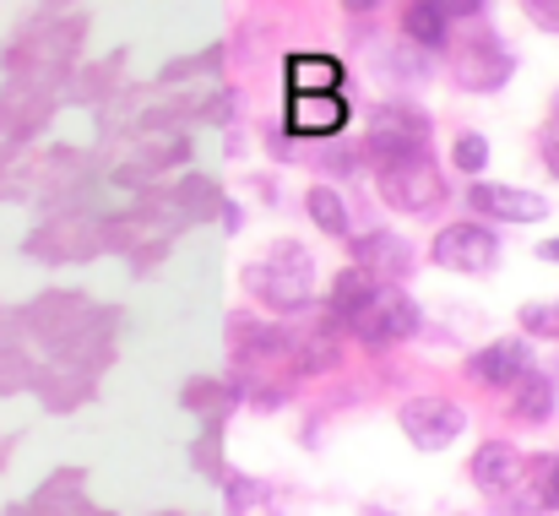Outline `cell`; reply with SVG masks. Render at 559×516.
<instances>
[{
    "label": "cell",
    "mask_w": 559,
    "mask_h": 516,
    "mask_svg": "<svg viewBox=\"0 0 559 516\" xmlns=\"http://www.w3.org/2000/svg\"><path fill=\"white\" fill-rule=\"evenodd\" d=\"M385 196L407 212H429L445 201V179L429 164H407V169H385Z\"/></svg>",
    "instance_id": "obj_10"
},
{
    "label": "cell",
    "mask_w": 559,
    "mask_h": 516,
    "mask_svg": "<svg viewBox=\"0 0 559 516\" xmlns=\"http://www.w3.org/2000/svg\"><path fill=\"white\" fill-rule=\"evenodd\" d=\"M451 5L445 0H413V5H402V33L424 49V55H440L445 44H451Z\"/></svg>",
    "instance_id": "obj_11"
},
{
    "label": "cell",
    "mask_w": 559,
    "mask_h": 516,
    "mask_svg": "<svg viewBox=\"0 0 559 516\" xmlns=\"http://www.w3.org/2000/svg\"><path fill=\"white\" fill-rule=\"evenodd\" d=\"M283 120L294 137H337L348 120V98L343 93H299V98H288Z\"/></svg>",
    "instance_id": "obj_8"
},
{
    "label": "cell",
    "mask_w": 559,
    "mask_h": 516,
    "mask_svg": "<svg viewBox=\"0 0 559 516\" xmlns=\"http://www.w3.org/2000/svg\"><path fill=\"white\" fill-rule=\"evenodd\" d=\"M451 164L462 174H484L489 169V137L484 131H456V142H451Z\"/></svg>",
    "instance_id": "obj_17"
},
{
    "label": "cell",
    "mask_w": 559,
    "mask_h": 516,
    "mask_svg": "<svg viewBox=\"0 0 559 516\" xmlns=\"http://www.w3.org/2000/svg\"><path fill=\"white\" fill-rule=\"evenodd\" d=\"M283 77H288V98H299V93H343V66L332 55H288Z\"/></svg>",
    "instance_id": "obj_12"
},
{
    "label": "cell",
    "mask_w": 559,
    "mask_h": 516,
    "mask_svg": "<svg viewBox=\"0 0 559 516\" xmlns=\"http://www.w3.org/2000/svg\"><path fill=\"white\" fill-rule=\"evenodd\" d=\"M374 300H380V283H374L365 267H348V272H343V278L332 283V310H337V316H343L348 327H354V321H359V316L370 310Z\"/></svg>",
    "instance_id": "obj_14"
},
{
    "label": "cell",
    "mask_w": 559,
    "mask_h": 516,
    "mask_svg": "<svg viewBox=\"0 0 559 516\" xmlns=\"http://www.w3.org/2000/svg\"><path fill=\"white\" fill-rule=\"evenodd\" d=\"M527 22H538L544 33H559V0H533L527 5Z\"/></svg>",
    "instance_id": "obj_20"
},
{
    "label": "cell",
    "mask_w": 559,
    "mask_h": 516,
    "mask_svg": "<svg viewBox=\"0 0 559 516\" xmlns=\"http://www.w3.org/2000/svg\"><path fill=\"white\" fill-rule=\"evenodd\" d=\"M418 327H424V316H418L413 294L380 289V300L354 321V338L370 343V348H385V343H407V338H418Z\"/></svg>",
    "instance_id": "obj_5"
},
{
    "label": "cell",
    "mask_w": 559,
    "mask_h": 516,
    "mask_svg": "<svg viewBox=\"0 0 559 516\" xmlns=\"http://www.w3.org/2000/svg\"><path fill=\"white\" fill-rule=\"evenodd\" d=\"M305 207H310V218H316L326 234H337V239L354 228V218H348V207H343V196H337L332 185H316V190L305 196Z\"/></svg>",
    "instance_id": "obj_16"
},
{
    "label": "cell",
    "mask_w": 559,
    "mask_h": 516,
    "mask_svg": "<svg viewBox=\"0 0 559 516\" xmlns=\"http://www.w3.org/2000/svg\"><path fill=\"white\" fill-rule=\"evenodd\" d=\"M538 153H544V169L559 179V126H549V131H544V148H538Z\"/></svg>",
    "instance_id": "obj_21"
},
{
    "label": "cell",
    "mask_w": 559,
    "mask_h": 516,
    "mask_svg": "<svg viewBox=\"0 0 559 516\" xmlns=\"http://www.w3.org/2000/svg\"><path fill=\"white\" fill-rule=\"evenodd\" d=\"M555 408H559V380L555 375L533 370V375H522V380L511 386V413H516L522 424H549Z\"/></svg>",
    "instance_id": "obj_13"
},
{
    "label": "cell",
    "mask_w": 559,
    "mask_h": 516,
    "mask_svg": "<svg viewBox=\"0 0 559 516\" xmlns=\"http://www.w3.org/2000/svg\"><path fill=\"white\" fill-rule=\"evenodd\" d=\"M402 435L418 446V452H445L462 430H467V413L451 402V397H413L402 402Z\"/></svg>",
    "instance_id": "obj_3"
},
{
    "label": "cell",
    "mask_w": 559,
    "mask_h": 516,
    "mask_svg": "<svg viewBox=\"0 0 559 516\" xmlns=\"http://www.w3.org/2000/svg\"><path fill=\"white\" fill-rule=\"evenodd\" d=\"M555 126H559V93H555Z\"/></svg>",
    "instance_id": "obj_23"
},
{
    "label": "cell",
    "mask_w": 559,
    "mask_h": 516,
    "mask_svg": "<svg viewBox=\"0 0 559 516\" xmlns=\"http://www.w3.org/2000/svg\"><path fill=\"white\" fill-rule=\"evenodd\" d=\"M424 148H429V115L424 109H413V104L374 109L370 142H365V153H370L374 164L407 169V164H424Z\"/></svg>",
    "instance_id": "obj_1"
},
{
    "label": "cell",
    "mask_w": 559,
    "mask_h": 516,
    "mask_svg": "<svg viewBox=\"0 0 559 516\" xmlns=\"http://www.w3.org/2000/svg\"><path fill=\"white\" fill-rule=\"evenodd\" d=\"M467 207H478L484 218L495 223H544L555 207L544 190H527V185H495V179H478L467 190Z\"/></svg>",
    "instance_id": "obj_6"
},
{
    "label": "cell",
    "mask_w": 559,
    "mask_h": 516,
    "mask_svg": "<svg viewBox=\"0 0 559 516\" xmlns=\"http://www.w3.org/2000/svg\"><path fill=\"white\" fill-rule=\"evenodd\" d=\"M359 267L365 272H380V278H402L407 267H413V256H407V239H391V234H365L359 239Z\"/></svg>",
    "instance_id": "obj_15"
},
{
    "label": "cell",
    "mask_w": 559,
    "mask_h": 516,
    "mask_svg": "<svg viewBox=\"0 0 559 516\" xmlns=\"http://www.w3.org/2000/svg\"><path fill=\"white\" fill-rule=\"evenodd\" d=\"M451 66H456V82H462V87H473V93H495V87L511 82L516 55H511V44H506L495 27H478V33L462 38V49H456Z\"/></svg>",
    "instance_id": "obj_2"
},
{
    "label": "cell",
    "mask_w": 559,
    "mask_h": 516,
    "mask_svg": "<svg viewBox=\"0 0 559 516\" xmlns=\"http://www.w3.org/2000/svg\"><path fill=\"white\" fill-rule=\"evenodd\" d=\"M538 506H544V512H559V457L538 462Z\"/></svg>",
    "instance_id": "obj_19"
},
{
    "label": "cell",
    "mask_w": 559,
    "mask_h": 516,
    "mask_svg": "<svg viewBox=\"0 0 559 516\" xmlns=\"http://www.w3.org/2000/svg\"><path fill=\"white\" fill-rule=\"evenodd\" d=\"M538 261H549V267H559V234H549V239L538 245Z\"/></svg>",
    "instance_id": "obj_22"
},
{
    "label": "cell",
    "mask_w": 559,
    "mask_h": 516,
    "mask_svg": "<svg viewBox=\"0 0 559 516\" xmlns=\"http://www.w3.org/2000/svg\"><path fill=\"white\" fill-rule=\"evenodd\" d=\"M467 468H473V484H478L484 495H506V490H516L522 473H527V462H522V452H516L511 441H484Z\"/></svg>",
    "instance_id": "obj_9"
},
{
    "label": "cell",
    "mask_w": 559,
    "mask_h": 516,
    "mask_svg": "<svg viewBox=\"0 0 559 516\" xmlns=\"http://www.w3.org/2000/svg\"><path fill=\"white\" fill-rule=\"evenodd\" d=\"M467 375L478 386H516L522 375H533V343L527 338H500V343L478 348L467 359Z\"/></svg>",
    "instance_id": "obj_7"
},
{
    "label": "cell",
    "mask_w": 559,
    "mask_h": 516,
    "mask_svg": "<svg viewBox=\"0 0 559 516\" xmlns=\"http://www.w3.org/2000/svg\"><path fill=\"white\" fill-rule=\"evenodd\" d=\"M522 332H527V338H559V300L527 305V310H522Z\"/></svg>",
    "instance_id": "obj_18"
},
{
    "label": "cell",
    "mask_w": 559,
    "mask_h": 516,
    "mask_svg": "<svg viewBox=\"0 0 559 516\" xmlns=\"http://www.w3.org/2000/svg\"><path fill=\"white\" fill-rule=\"evenodd\" d=\"M435 261L451 272H495L500 267V239L489 223H445L435 234Z\"/></svg>",
    "instance_id": "obj_4"
}]
</instances>
